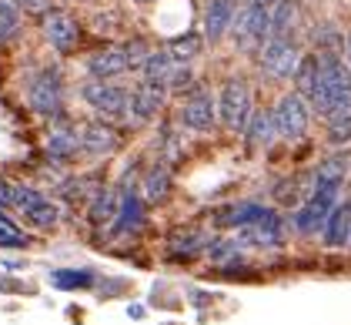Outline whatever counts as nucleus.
<instances>
[{
	"mask_svg": "<svg viewBox=\"0 0 351 325\" xmlns=\"http://www.w3.org/2000/svg\"><path fill=\"white\" fill-rule=\"evenodd\" d=\"M315 60H318V78L308 101L318 117H328L331 111L351 104V67L335 51H318Z\"/></svg>",
	"mask_w": 351,
	"mask_h": 325,
	"instance_id": "nucleus-1",
	"label": "nucleus"
},
{
	"mask_svg": "<svg viewBox=\"0 0 351 325\" xmlns=\"http://www.w3.org/2000/svg\"><path fill=\"white\" fill-rule=\"evenodd\" d=\"M338 194H341V178H324V175H315V188L304 198V205L295 212V228L301 235H315L322 232L331 208L338 205Z\"/></svg>",
	"mask_w": 351,
	"mask_h": 325,
	"instance_id": "nucleus-2",
	"label": "nucleus"
},
{
	"mask_svg": "<svg viewBox=\"0 0 351 325\" xmlns=\"http://www.w3.org/2000/svg\"><path fill=\"white\" fill-rule=\"evenodd\" d=\"M268 27H271L268 7L238 0V10H234V21H231V37H234V47L238 51L258 54V47L268 41Z\"/></svg>",
	"mask_w": 351,
	"mask_h": 325,
	"instance_id": "nucleus-3",
	"label": "nucleus"
},
{
	"mask_svg": "<svg viewBox=\"0 0 351 325\" xmlns=\"http://www.w3.org/2000/svg\"><path fill=\"white\" fill-rule=\"evenodd\" d=\"M217 121L228 131H244L247 117L254 114V101H251V84L244 78H228L217 91Z\"/></svg>",
	"mask_w": 351,
	"mask_h": 325,
	"instance_id": "nucleus-4",
	"label": "nucleus"
},
{
	"mask_svg": "<svg viewBox=\"0 0 351 325\" xmlns=\"http://www.w3.org/2000/svg\"><path fill=\"white\" fill-rule=\"evenodd\" d=\"M27 104L40 117H60L64 114V81L57 67H44L27 81Z\"/></svg>",
	"mask_w": 351,
	"mask_h": 325,
	"instance_id": "nucleus-5",
	"label": "nucleus"
},
{
	"mask_svg": "<svg viewBox=\"0 0 351 325\" xmlns=\"http://www.w3.org/2000/svg\"><path fill=\"white\" fill-rule=\"evenodd\" d=\"M81 101L104 121H124V114H128V87H121L117 81L87 78L81 84Z\"/></svg>",
	"mask_w": 351,
	"mask_h": 325,
	"instance_id": "nucleus-6",
	"label": "nucleus"
},
{
	"mask_svg": "<svg viewBox=\"0 0 351 325\" xmlns=\"http://www.w3.org/2000/svg\"><path fill=\"white\" fill-rule=\"evenodd\" d=\"M271 121H274V131L281 141H301L308 135V124H311V108L298 91H288L271 108Z\"/></svg>",
	"mask_w": 351,
	"mask_h": 325,
	"instance_id": "nucleus-7",
	"label": "nucleus"
},
{
	"mask_svg": "<svg viewBox=\"0 0 351 325\" xmlns=\"http://www.w3.org/2000/svg\"><path fill=\"white\" fill-rule=\"evenodd\" d=\"M301 51H298L295 37H268L258 47V67L268 74L271 81H288L295 78Z\"/></svg>",
	"mask_w": 351,
	"mask_h": 325,
	"instance_id": "nucleus-8",
	"label": "nucleus"
},
{
	"mask_svg": "<svg viewBox=\"0 0 351 325\" xmlns=\"http://www.w3.org/2000/svg\"><path fill=\"white\" fill-rule=\"evenodd\" d=\"M178 121H181L188 131L208 135V131L217 124V101H215V94H211V87L194 84L188 94H184V101H181Z\"/></svg>",
	"mask_w": 351,
	"mask_h": 325,
	"instance_id": "nucleus-9",
	"label": "nucleus"
},
{
	"mask_svg": "<svg viewBox=\"0 0 351 325\" xmlns=\"http://www.w3.org/2000/svg\"><path fill=\"white\" fill-rule=\"evenodd\" d=\"M10 208H17L40 232L54 228L57 218H60V208H57L54 201L47 194H40L37 188H30V185H10Z\"/></svg>",
	"mask_w": 351,
	"mask_h": 325,
	"instance_id": "nucleus-10",
	"label": "nucleus"
},
{
	"mask_svg": "<svg viewBox=\"0 0 351 325\" xmlns=\"http://www.w3.org/2000/svg\"><path fill=\"white\" fill-rule=\"evenodd\" d=\"M164 101H167V87L141 81L137 87L128 91V114H124V121H128V124H147V121L158 117V111L164 108Z\"/></svg>",
	"mask_w": 351,
	"mask_h": 325,
	"instance_id": "nucleus-11",
	"label": "nucleus"
},
{
	"mask_svg": "<svg viewBox=\"0 0 351 325\" xmlns=\"http://www.w3.org/2000/svg\"><path fill=\"white\" fill-rule=\"evenodd\" d=\"M40 27H44V37H47V44L54 47L57 54H71L81 44V24L67 10H47L40 17Z\"/></svg>",
	"mask_w": 351,
	"mask_h": 325,
	"instance_id": "nucleus-12",
	"label": "nucleus"
},
{
	"mask_svg": "<svg viewBox=\"0 0 351 325\" xmlns=\"http://www.w3.org/2000/svg\"><path fill=\"white\" fill-rule=\"evenodd\" d=\"M81 131V151L90 155V158H110L117 148H121V131L114 128V121H87L77 128Z\"/></svg>",
	"mask_w": 351,
	"mask_h": 325,
	"instance_id": "nucleus-13",
	"label": "nucleus"
},
{
	"mask_svg": "<svg viewBox=\"0 0 351 325\" xmlns=\"http://www.w3.org/2000/svg\"><path fill=\"white\" fill-rule=\"evenodd\" d=\"M47 155H51L54 161H71V158L81 155V131H77L64 114L54 117V124H51V135H47Z\"/></svg>",
	"mask_w": 351,
	"mask_h": 325,
	"instance_id": "nucleus-14",
	"label": "nucleus"
},
{
	"mask_svg": "<svg viewBox=\"0 0 351 325\" xmlns=\"http://www.w3.org/2000/svg\"><path fill=\"white\" fill-rule=\"evenodd\" d=\"M128 71H131V64H128V54H124L121 44L117 47H101L97 54L87 57V74L94 81H117Z\"/></svg>",
	"mask_w": 351,
	"mask_h": 325,
	"instance_id": "nucleus-15",
	"label": "nucleus"
},
{
	"mask_svg": "<svg viewBox=\"0 0 351 325\" xmlns=\"http://www.w3.org/2000/svg\"><path fill=\"white\" fill-rule=\"evenodd\" d=\"M144 225V198L134 188H121V205H117V215L110 221V235H131Z\"/></svg>",
	"mask_w": 351,
	"mask_h": 325,
	"instance_id": "nucleus-16",
	"label": "nucleus"
},
{
	"mask_svg": "<svg viewBox=\"0 0 351 325\" xmlns=\"http://www.w3.org/2000/svg\"><path fill=\"white\" fill-rule=\"evenodd\" d=\"M238 238L244 245H254V248H281L285 245V221L278 218V212H268L261 221L241 228Z\"/></svg>",
	"mask_w": 351,
	"mask_h": 325,
	"instance_id": "nucleus-17",
	"label": "nucleus"
},
{
	"mask_svg": "<svg viewBox=\"0 0 351 325\" xmlns=\"http://www.w3.org/2000/svg\"><path fill=\"white\" fill-rule=\"evenodd\" d=\"M234 10H238V0H208L204 7V41L217 44L234 21Z\"/></svg>",
	"mask_w": 351,
	"mask_h": 325,
	"instance_id": "nucleus-18",
	"label": "nucleus"
},
{
	"mask_svg": "<svg viewBox=\"0 0 351 325\" xmlns=\"http://www.w3.org/2000/svg\"><path fill=\"white\" fill-rule=\"evenodd\" d=\"M324 245H331V248H345L351 242V201H338L335 208H331V215L324 221Z\"/></svg>",
	"mask_w": 351,
	"mask_h": 325,
	"instance_id": "nucleus-19",
	"label": "nucleus"
},
{
	"mask_svg": "<svg viewBox=\"0 0 351 325\" xmlns=\"http://www.w3.org/2000/svg\"><path fill=\"white\" fill-rule=\"evenodd\" d=\"M271 208L268 205H261V201H241V205H228L221 218H217V225L221 228H247V225H254V221H261V218L268 215Z\"/></svg>",
	"mask_w": 351,
	"mask_h": 325,
	"instance_id": "nucleus-20",
	"label": "nucleus"
},
{
	"mask_svg": "<svg viewBox=\"0 0 351 325\" xmlns=\"http://www.w3.org/2000/svg\"><path fill=\"white\" fill-rule=\"evenodd\" d=\"M117 205H121V191L114 188H97L90 194V205H87V221L94 225V228H104L114 221L117 215Z\"/></svg>",
	"mask_w": 351,
	"mask_h": 325,
	"instance_id": "nucleus-21",
	"label": "nucleus"
},
{
	"mask_svg": "<svg viewBox=\"0 0 351 325\" xmlns=\"http://www.w3.org/2000/svg\"><path fill=\"white\" fill-rule=\"evenodd\" d=\"M178 64H181V60H174V57L167 54V47H161V51H151V54H147V60L141 64V81L167 87L171 74L178 71Z\"/></svg>",
	"mask_w": 351,
	"mask_h": 325,
	"instance_id": "nucleus-22",
	"label": "nucleus"
},
{
	"mask_svg": "<svg viewBox=\"0 0 351 325\" xmlns=\"http://www.w3.org/2000/svg\"><path fill=\"white\" fill-rule=\"evenodd\" d=\"M171 194V164H151L147 168V175H144V185H141V198L147 201V205H158Z\"/></svg>",
	"mask_w": 351,
	"mask_h": 325,
	"instance_id": "nucleus-23",
	"label": "nucleus"
},
{
	"mask_svg": "<svg viewBox=\"0 0 351 325\" xmlns=\"http://www.w3.org/2000/svg\"><path fill=\"white\" fill-rule=\"evenodd\" d=\"M244 137H247V144L251 148H271L274 144V121H271V111H254L251 117H247V124H244Z\"/></svg>",
	"mask_w": 351,
	"mask_h": 325,
	"instance_id": "nucleus-24",
	"label": "nucleus"
},
{
	"mask_svg": "<svg viewBox=\"0 0 351 325\" xmlns=\"http://www.w3.org/2000/svg\"><path fill=\"white\" fill-rule=\"evenodd\" d=\"M295 27H298V0H278L271 7L268 37H295Z\"/></svg>",
	"mask_w": 351,
	"mask_h": 325,
	"instance_id": "nucleus-25",
	"label": "nucleus"
},
{
	"mask_svg": "<svg viewBox=\"0 0 351 325\" xmlns=\"http://www.w3.org/2000/svg\"><path fill=\"white\" fill-rule=\"evenodd\" d=\"M21 21H24L21 3L17 0H0V47L10 44L21 34Z\"/></svg>",
	"mask_w": 351,
	"mask_h": 325,
	"instance_id": "nucleus-26",
	"label": "nucleus"
},
{
	"mask_svg": "<svg viewBox=\"0 0 351 325\" xmlns=\"http://www.w3.org/2000/svg\"><path fill=\"white\" fill-rule=\"evenodd\" d=\"M324 121H328V137H331V144H348L351 141V104L331 111Z\"/></svg>",
	"mask_w": 351,
	"mask_h": 325,
	"instance_id": "nucleus-27",
	"label": "nucleus"
},
{
	"mask_svg": "<svg viewBox=\"0 0 351 325\" xmlns=\"http://www.w3.org/2000/svg\"><path fill=\"white\" fill-rule=\"evenodd\" d=\"M51 282H54L57 289H64V292H74V289H90L94 285V275L84 269H57L51 275Z\"/></svg>",
	"mask_w": 351,
	"mask_h": 325,
	"instance_id": "nucleus-28",
	"label": "nucleus"
},
{
	"mask_svg": "<svg viewBox=\"0 0 351 325\" xmlns=\"http://www.w3.org/2000/svg\"><path fill=\"white\" fill-rule=\"evenodd\" d=\"M315 78H318V60H315V54L301 57V60H298V71H295V91L304 101H308V94H311V87H315Z\"/></svg>",
	"mask_w": 351,
	"mask_h": 325,
	"instance_id": "nucleus-29",
	"label": "nucleus"
},
{
	"mask_svg": "<svg viewBox=\"0 0 351 325\" xmlns=\"http://www.w3.org/2000/svg\"><path fill=\"white\" fill-rule=\"evenodd\" d=\"M208 245H211V235H208V232H188V235L181 232V235L171 242V251H174V255H197V251H204Z\"/></svg>",
	"mask_w": 351,
	"mask_h": 325,
	"instance_id": "nucleus-30",
	"label": "nucleus"
},
{
	"mask_svg": "<svg viewBox=\"0 0 351 325\" xmlns=\"http://www.w3.org/2000/svg\"><path fill=\"white\" fill-rule=\"evenodd\" d=\"M167 54L174 57V60H181V64H191V57L201 54V37L197 34H184V37L171 41L167 44Z\"/></svg>",
	"mask_w": 351,
	"mask_h": 325,
	"instance_id": "nucleus-31",
	"label": "nucleus"
},
{
	"mask_svg": "<svg viewBox=\"0 0 351 325\" xmlns=\"http://www.w3.org/2000/svg\"><path fill=\"white\" fill-rule=\"evenodd\" d=\"M124 47V54H128V64H131V71H141V64L147 60V54H151V47L141 41V37H134V41H128V44H121Z\"/></svg>",
	"mask_w": 351,
	"mask_h": 325,
	"instance_id": "nucleus-32",
	"label": "nucleus"
},
{
	"mask_svg": "<svg viewBox=\"0 0 351 325\" xmlns=\"http://www.w3.org/2000/svg\"><path fill=\"white\" fill-rule=\"evenodd\" d=\"M0 245H3V248H24L27 238H24V235H17L14 228H3V225H0Z\"/></svg>",
	"mask_w": 351,
	"mask_h": 325,
	"instance_id": "nucleus-33",
	"label": "nucleus"
},
{
	"mask_svg": "<svg viewBox=\"0 0 351 325\" xmlns=\"http://www.w3.org/2000/svg\"><path fill=\"white\" fill-rule=\"evenodd\" d=\"M17 3H21L24 14H40V17L51 10V0H17Z\"/></svg>",
	"mask_w": 351,
	"mask_h": 325,
	"instance_id": "nucleus-34",
	"label": "nucleus"
},
{
	"mask_svg": "<svg viewBox=\"0 0 351 325\" xmlns=\"http://www.w3.org/2000/svg\"><path fill=\"white\" fill-rule=\"evenodd\" d=\"M0 208H10V185L0 181Z\"/></svg>",
	"mask_w": 351,
	"mask_h": 325,
	"instance_id": "nucleus-35",
	"label": "nucleus"
},
{
	"mask_svg": "<svg viewBox=\"0 0 351 325\" xmlns=\"http://www.w3.org/2000/svg\"><path fill=\"white\" fill-rule=\"evenodd\" d=\"M244 3H258V7H268V10H271V7H274L278 0H244Z\"/></svg>",
	"mask_w": 351,
	"mask_h": 325,
	"instance_id": "nucleus-36",
	"label": "nucleus"
},
{
	"mask_svg": "<svg viewBox=\"0 0 351 325\" xmlns=\"http://www.w3.org/2000/svg\"><path fill=\"white\" fill-rule=\"evenodd\" d=\"M348 67H351V37H348Z\"/></svg>",
	"mask_w": 351,
	"mask_h": 325,
	"instance_id": "nucleus-37",
	"label": "nucleus"
},
{
	"mask_svg": "<svg viewBox=\"0 0 351 325\" xmlns=\"http://www.w3.org/2000/svg\"><path fill=\"white\" fill-rule=\"evenodd\" d=\"M134 3H158V0H134Z\"/></svg>",
	"mask_w": 351,
	"mask_h": 325,
	"instance_id": "nucleus-38",
	"label": "nucleus"
}]
</instances>
